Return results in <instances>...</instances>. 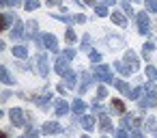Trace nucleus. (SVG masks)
I'll return each mask as SVG.
<instances>
[{
  "label": "nucleus",
  "mask_w": 157,
  "mask_h": 138,
  "mask_svg": "<svg viewBox=\"0 0 157 138\" xmlns=\"http://www.w3.org/2000/svg\"><path fill=\"white\" fill-rule=\"evenodd\" d=\"M35 33H37V22H28V24H26V37H28V35L35 37Z\"/></svg>",
  "instance_id": "obj_31"
},
{
  "label": "nucleus",
  "mask_w": 157,
  "mask_h": 138,
  "mask_svg": "<svg viewBox=\"0 0 157 138\" xmlns=\"http://www.w3.org/2000/svg\"><path fill=\"white\" fill-rule=\"evenodd\" d=\"M11 24H13V15H11V13H5V15H2V30H7Z\"/></svg>",
  "instance_id": "obj_28"
},
{
  "label": "nucleus",
  "mask_w": 157,
  "mask_h": 138,
  "mask_svg": "<svg viewBox=\"0 0 157 138\" xmlns=\"http://www.w3.org/2000/svg\"><path fill=\"white\" fill-rule=\"evenodd\" d=\"M9 116H11V123H13L15 127H24V125H26L24 112H22L20 108H11V110H9Z\"/></svg>",
  "instance_id": "obj_5"
},
{
  "label": "nucleus",
  "mask_w": 157,
  "mask_h": 138,
  "mask_svg": "<svg viewBox=\"0 0 157 138\" xmlns=\"http://www.w3.org/2000/svg\"><path fill=\"white\" fill-rule=\"evenodd\" d=\"M153 52H155V43H153V41L144 43V48H142V56H144V58H148V56H151Z\"/></svg>",
  "instance_id": "obj_22"
},
{
  "label": "nucleus",
  "mask_w": 157,
  "mask_h": 138,
  "mask_svg": "<svg viewBox=\"0 0 157 138\" xmlns=\"http://www.w3.org/2000/svg\"><path fill=\"white\" fill-rule=\"evenodd\" d=\"M24 138H39V129H37L35 125H26V134H24Z\"/></svg>",
  "instance_id": "obj_25"
},
{
  "label": "nucleus",
  "mask_w": 157,
  "mask_h": 138,
  "mask_svg": "<svg viewBox=\"0 0 157 138\" xmlns=\"http://www.w3.org/2000/svg\"><path fill=\"white\" fill-rule=\"evenodd\" d=\"M95 13L99 18H108V7L105 5H95Z\"/></svg>",
  "instance_id": "obj_27"
},
{
  "label": "nucleus",
  "mask_w": 157,
  "mask_h": 138,
  "mask_svg": "<svg viewBox=\"0 0 157 138\" xmlns=\"http://www.w3.org/2000/svg\"><path fill=\"white\" fill-rule=\"evenodd\" d=\"M71 110H73L75 114H84V110H86V104H84L82 99H73V104H71Z\"/></svg>",
  "instance_id": "obj_14"
},
{
  "label": "nucleus",
  "mask_w": 157,
  "mask_h": 138,
  "mask_svg": "<svg viewBox=\"0 0 157 138\" xmlns=\"http://www.w3.org/2000/svg\"><path fill=\"white\" fill-rule=\"evenodd\" d=\"M65 84H67L69 89H73V86H75V73H73V71H69V73L65 76Z\"/></svg>",
  "instance_id": "obj_29"
},
{
  "label": "nucleus",
  "mask_w": 157,
  "mask_h": 138,
  "mask_svg": "<svg viewBox=\"0 0 157 138\" xmlns=\"http://www.w3.org/2000/svg\"><path fill=\"white\" fill-rule=\"evenodd\" d=\"M84 20H86V18H84V15H73V22H75V24H82V22H84Z\"/></svg>",
  "instance_id": "obj_42"
},
{
  "label": "nucleus",
  "mask_w": 157,
  "mask_h": 138,
  "mask_svg": "<svg viewBox=\"0 0 157 138\" xmlns=\"http://www.w3.org/2000/svg\"><path fill=\"white\" fill-rule=\"evenodd\" d=\"M105 95H108V91H105V89H103V86H101V89H99V93H97V97H99V99H103V97H105Z\"/></svg>",
  "instance_id": "obj_43"
},
{
  "label": "nucleus",
  "mask_w": 157,
  "mask_h": 138,
  "mask_svg": "<svg viewBox=\"0 0 157 138\" xmlns=\"http://www.w3.org/2000/svg\"><path fill=\"white\" fill-rule=\"evenodd\" d=\"M45 2H48L50 7H56V5H60V0H45Z\"/></svg>",
  "instance_id": "obj_44"
},
{
  "label": "nucleus",
  "mask_w": 157,
  "mask_h": 138,
  "mask_svg": "<svg viewBox=\"0 0 157 138\" xmlns=\"http://www.w3.org/2000/svg\"><path fill=\"white\" fill-rule=\"evenodd\" d=\"M116 138H129V134H127V129H125V127H121V129H116Z\"/></svg>",
  "instance_id": "obj_39"
},
{
  "label": "nucleus",
  "mask_w": 157,
  "mask_h": 138,
  "mask_svg": "<svg viewBox=\"0 0 157 138\" xmlns=\"http://www.w3.org/2000/svg\"><path fill=\"white\" fill-rule=\"evenodd\" d=\"M121 9L127 13V15H133V11H131V5L129 2H125V0H123V2H121Z\"/></svg>",
  "instance_id": "obj_36"
},
{
  "label": "nucleus",
  "mask_w": 157,
  "mask_h": 138,
  "mask_svg": "<svg viewBox=\"0 0 157 138\" xmlns=\"http://www.w3.org/2000/svg\"><path fill=\"white\" fill-rule=\"evenodd\" d=\"M0 78H2L5 84H13V78H11V73H9L7 67H0Z\"/></svg>",
  "instance_id": "obj_21"
},
{
  "label": "nucleus",
  "mask_w": 157,
  "mask_h": 138,
  "mask_svg": "<svg viewBox=\"0 0 157 138\" xmlns=\"http://www.w3.org/2000/svg\"><path fill=\"white\" fill-rule=\"evenodd\" d=\"M112 22L118 24V26H127V18H125L121 11H114V13H112Z\"/></svg>",
  "instance_id": "obj_16"
},
{
  "label": "nucleus",
  "mask_w": 157,
  "mask_h": 138,
  "mask_svg": "<svg viewBox=\"0 0 157 138\" xmlns=\"http://www.w3.org/2000/svg\"><path fill=\"white\" fill-rule=\"evenodd\" d=\"M112 112L114 114H123L125 112V104L121 99H112Z\"/></svg>",
  "instance_id": "obj_18"
},
{
  "label": "nucleus",
  "mask_w": 157,
  "mask_h": 138,
  "mask_svg": "<svg viewBox=\"0 0 157 138\" xmlns=\"http://www.w3.org/2000/svg\"><path fill=\"white\" fill-rule=\"evenodd\" d=\"M146 129L148 132H157V121H155V116H151V119H146Z\"/></svg>",
  "instance_id": "obj_32"
},
{
  "label": "nucleus",
  "mask_w": 157,
  "mask_h": 138,
  "mask_svg": "<svg viewBox=\"0 0 157 138\" xmlns=\"http://www.w3.org/2000/svg\"><path fill=\"white\" fill-rule=\"evenodd\" d=\"M123 61L127 63V67H129L131 71H138V69H140V58L136 56V52H131V50H129V52H125Z\"/></svg>",
  "instance_id": "obj_4"
},
{
  "label": "nucleus",
  "mask_w": 157,
  "mask_h": 138,
  "mask_svg": "<svg viewBox=\"0 0 157 138\" xmlns=\"http://www.w3.org/2000/svg\"><path fill=\"white\" fill-rule=\"evenodd\" d=\"M65 56H67V58L71 61V58L75 56V50H73V48H67V50H65Z\"/></svg>",
  "instance_id": "obj_40"
},
{
  "label": "nucleus",
  "mask_w": 157,
  "mask_h": 138,
  "mask_svg": "<svg viewBox=\"0 0 157 138\" xmlns=\"http://www.w3.org/2000/svg\"><path fill=\"white\" fill-rule=\"evenodd\" d=\"M54 69H56V73H60V76H67L71 69H69V58L67 56H63V58H56V65H54Z\"/></svg>",
  "instance_id": "obj_6"
},
{
  "label": "nucleus",
  "mask_w": 157,
  "mask_h": 138,
  "mask_svg": "<svg viewBox=\"0 0 157 138\" xmlns=\"http://www.w3.org/2000/svg\"><path fill=\"white\" fill-rule=\"evenodd\" d=\"M0 2H2L5 7H17V5L22 2V0H0Z\"/></svg>",
  "instance_id": "obj_38"
},
{
  "label": "nucleus",
  "mask_w": 157,
  "mask_h": 138,
  "mask_svg": "<svg viewBox=\"0 0 157 138\" xmlns=\"http://www.w3.org/2000/svg\"><path fill=\"white\" fill-rule=\"evenodd\" d=\"M84 138H88V136H86V134H84Z\"/></svg>",
  "instance_id": "obj_48"
},
{
  "label": "nucleus",
  "mask_w": 157,
  "mask_h": 138,
  "mask_svg": "<svg viewBox=\"0 0 157 138\" xmlns=\"http://www.w3.org/2000/svg\"><path fill=\"white\" fill-rule=\"evenodd\" d=\"M136 22H138L140 35H148V30H151V18H148L146 13H138V15H136Z\"/></svg>",
  "instance_id": "obj_3"
},
{
  "label": "nucleus",
  "mask_w": 157,
  "mask_h": 138,
  "mask_svg": "<svg viewBox=\"0 0 157 138\" xmlns=\"http://www.w3.org/2000/svg\"><path fill=\"white\" fill-rule=\"evenodd\" d=\"M129 97H131V99H142V97H144V86L131 89V91H129Z\"/></svg>",
  "instance_id": "obj_23"
},
{
  "label": "nucleus",
  "mask_w": 157,
  "mask_h": 138,
  "mask_svg": "<svg viewBox=\"0 0 157 138\" xmlns=\"http://www.w3.org/2000/svg\"><path fill=\"white\" fill-rule=\"evenodd\" d=\"M13 56H15V58H26V56H28V50H26L24 45H15V48H13Z\"/></svg>",
  "instance_id": "obj_20"
},
{
  "label": "nucleus",
  "mask_w": 157,
  "mask_h": 138,
  "mask_svg": "<svg viewBox=\"0 0 157 138\" xmlns=\"http://www.w3.org/2000/svg\"><path fill=\"white\" fill-rule=\"evenodd\" d=\"M54 110H56L58 116H63V114L69 112V104H67L65 99H56V101H54Z\"/></svg>",
  "instance_id": "obj_10"
},
{
  "label": "nucleus",
  "mask_w": 157,
  "mask_h": 138,
  "mask_svg": "<svg viewBox=\"0 0 157 138\" xmlns=\"http://www.w3.org/2000/svg\"><path fill=\"white\" fill-rule=\"evenodd\" d=\"M155 101H157V89H155V84H146L144 86V97L138 99V104L142 108H151Z\"/></svg>",
  "instance_id": "obj_1"
},
{
  "label": "nucleus",
  "mask_w": 157,
  "mask_h": 138,
  "mask_svg": "<svg viewBox=\"0 0 157 138\" xmlns=\"http://www.w3.org/2000/svg\"><path fill=\"white\" fill-rule=\"evenodd\" d=\"M84 5H95V0H82Z\"/></svg>",
  "instance_id": "obj_47"
},
{
  "label": "nucleus",
  "mask_w": 157,
  "mask_h": 138,
  "mask_svg": "<svg viewBox=\"0 0 157 138\" xmlns=\"http://www.w3.org/2000/svg\"><path fill=\"white\" fill-rule=\"evenodd\" d=\"M52 101V93H45V95H41V97H37V104L41 106V108H48V104Z\"/></svg>",
  "instance_id": "obj_24"
},
{
  "label": "nucleus",
  "mask_w": 157,
  "mask_h": 138,
  "mask_svg": "<svg viewBox=\"0 0 157 138\" xmlns=\"http://www.w3.org/2000/svg\"><path fill=\"white\" fill-rule=\"evenodd\" d=\"M93 110H95L97 114H103V106H101V104H93Z\"/></svg>",
  "instance_id": "obj_41"
},
{
  "label": "nucleus",
  "mask_w": 157,
  "mask_h": 138,
  "mask_svg": "<svg viewBox=\"0 0 157 138\" xmlns=\"http://www.w3.org/2000/svg\"><path fill=\"white\" fill-rule=\"evenodd\" d=\"M146 76H148L151 80H157V67H153V65L146 67Z\"/></svg>",
  "instance_id": "obj_34"
},
{
  "label": "nucleus",
  "mask_w": 157,
  "mask_h": 138,
  "mask_svg": "<svg viewBox=\"0 0 157 138\" xmlns=\"http://www.w3.org/2000/svg\"><path fill=\"white\" fill-rule=\"evenodd\" d=\"M39 7V0H26V2H24V9L26 11H35Z\"/></svg>",
  "instance_id": "obj_33"
},
{
  "label": "nucleus",
  "mask_w": 157,
  "mask_h": 138,
  "mask_svg": "<svg viewBox=\"0 0 157 138\" xmlns=\"http://www.w3.org/2000/svg\"><path fill=\"white\" fill-rule=\"evenodd\" d=\"M80 78H82V82H80V93H86V91H88V86H90V82H93V76L84 71Z\"/></svg>",
  "instance_id": "obj_12"
},
{
  "label": "nucleus",
  "mask_w": 157,
  "mask_h": 138,
  "mask_svg": "<svg viewBox=\"0 0 157 138\" xmlns=\"http://www.w3.org/2000/svg\"><path fill=\"white\" fill-rule=\"evenodd\" d=\"M99 127H101V132H112V121L105 116V114H101V119H99Z\"/></svg>",
  "instance_id": "obj_15"
},
{
  "label": "nucleus",
  "mask_w": 157,
  "mask_h": 138,
  "mask_svg": "<svg viewBox=\"0 0 157 138\" xmlns=\"http://www.w3.org/2000/svg\"><path fill=\"white\" fill-rule=\"evenodd\" d=\"M144 5L148 13H157V0H144Z\"/></svg>",
  "instance_id": "obj_30"
},
{
  "label": "nucleus",
  "mask_w": 157,
  "mask_h": 138,
  "mask_svg": "<svg viewBox=\"0 0 157 138\" xmlns=\"http://www.w3.org/2000/svg\"><path fill=\"white\" fill-rule=\"evenodd\" d=\"M95 78L101 80V82H114L112 69H110L108 65H99V67H95Z\"/></svg>",
  "instance_id": "obj_2"
},
{
  "label": "nucleus",
  "mask_w": 157,
  "mask_h": 138,
  "mask_svg": "<svg viewBox=\"0 0 157 138\" xmlns=\"http://www.w3.org/2000/svg\"><path fill=\"white\" fill-rule=\"evenodd\" d=\"M43 45L52 52H58V41H56L54 35H43Z\"/></svg>",
  "instance_id": "obj_8"
},
{
  "label": "nucleus",
  "mask_w": 157,
  "mask_h": 138,
  "mask_svg": "<svg viewBox=\"0 0 157 138\" xmlns=\"http://www.w3.org/2000/svg\"><path fill=\"white\" fill-rule=\"evenodd\" d=\"M58 132H63V127H60V123H56V121L43 125V134H58Z\"/></svg>",
  "instance_id": "obj_13"
},
{
  "label": "nucleus",
  "mask_w": 157,
  "mask_h": 138,
  "mask_svg": "<svg viewBox=\"0 0 157 138\" xmlns=\"http://www.w3.org/2000/svg\"><path fill=\"white\" fill-rule=\"evenodd\" d=\"M131 138H144V134H142V132H138V129H136V132H133V134H131Z\"/></svg>",
  "instance_id": "obj_45"
},
{
  "label": "nucleus",
  "mask_w": 157,
  "mask_h": 138,
  "mask_svg": "<svg viewBox=\"0 0 157 138\" xmlns=\"http://www.w3.org/2000/svg\"><path fill=\"white\" fill-rule=\"evenodd\" d=\"M37 65H39V73H41V76H48L50 67H48V58H45V54H37Z\"/></svg>",
  "instance_id": "obj_9"
},
{
  "label": "nucleus",
  "mask_w": 157,
  "mask_h": 138,
  "mask_svg": "<svg viewBox=\"0 0 157 138\" xmlns=\"http://www.w3.org/2000/svg\"><path fill=\"white\" fill-rule=\"evenodd\" d=\"M65 39H67V43H73V41H75V33H73L71 28H67V33H65Z\"/></svg>",
  "instance_id": "obj_35"
},
{
  "label": "nucleus",
  "mask_w": 157,
  "mask_h": 138,
  "mask_svg": "<svg viewBox=\"0 0 157 138\" xmlns=\"http://www.w3.org/2000/svg\"><path fill=\"white\" fill-rule=\"evenodd\" d=\"M88 56H90V61H93V63H99V61H101V54H99V52H95V50H90V52H88Z\"/></svg>",
  "instance_id": "obj_37"
},
{
  "label": "nucleus",
  "mask_w": 157,
  "mask_h": 138,
  "mask_svg": "<svg viewBox=\"0 0 157 138\" xmlns=\"http://www.w3.org/2000/svg\"><path fill=\"white\" fill-rule=\"evenodd\" d=\"M114 2H116V0H103V5H105V7H110V5H114Z\"/></svg>",
  "instance_id": "obj_46"
},
{
  "label": "nucleus",
  "mask_w": 157,
  "mask_h": 138,
  "mask_svg": "<svg viewBox=\"0 0 157 138\" xmlns=\"http://www.w3.org/2000/svg\"><path fill=\"white\" fill-rule=\"evenodd\" d=\"M114 67H116V69H118L123 76H129V73H133V71L127 67V63H125V61H116V63H114Z\"/></svg>",
  "instance_id": "obj_17"
},
{
  "label": "nucleus",
  "mask_w": 157,
  "mask_h": 138,
  "mask_svg": "<svg viewBox=\"0 0 157 138\" xmlns=\"http://www.w3.org/2000/svg\"><path fill=\"white\" fill-rule=\"evenodd\" d=\"M140 123H142V121L136 119V114H125V116H123V127H125V129H129V127H136V129H138Z\"/></svg>",
  "instance_id": "obj_7"
},
{
  "label": "nucleus",
  "mask_w": 157,
  "mask_h": 138,
  "mask_svg": "<svg viewBox=\"0 0 157 138\" xmlns=\"http://www.w3.org/2000/svg\"><path fill=\"white\" fill-rule=\"evenodd\" d=\"M114 86H116V89H118L121 93L129 95V84H127V82H123V80H116V82H114Z\"/></svg>",
  "instance_id": "obj_26"
},
{
  "label": "nucleus",
  "mask_w": 157,
  "mask_h": 138,
  "mask_svg": "<svg viewBox=\"0 0 157 138\" xmlns=\"http://www.w3.org/2000/svg\"><path fill=\"white\" fill-rule=\"evenodd\" d=\"M11 37H13V39H24V37H26V33H24V24H22L20 20L15 22V26H13V30H11Z\"/></svg>",
  "instance_id": "obj_11"
},
{
  "label": "nucleus",
  "mask_w": 157,
  "mask_h": 138,
  "mask_svg": "<svg viewBox=\"0 0 157 138\" xmlns=\"http://www.w3.org/2000/svg\"><path fill=\"white\" fill-rule=\"evenodd\" d=\"M80 123H82V127H84L86 132H90V129L95 127V119H93V116H88V114H86V116H82V121H80Z\"/></svg>",
  "instance_id": "obj_19"
}]
</instances>
